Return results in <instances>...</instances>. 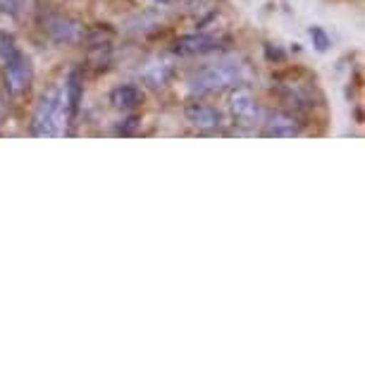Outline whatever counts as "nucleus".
<instances>
[{
  "label": "nucleus",
  "mask_w": 365,
  "mask_h": 365,
  "mask_svg": "<svg viewBox=\"0 0 365 365\" xmlns=\"http://www.w3.org/2000/svg\"><path fill=\"white\" fill-rule=\"evenodd\" d=\"M251 72L246 65L237 63V60H225V63L205 65L198 67L189 74V88L194 96H208V93H220L227 88L244 86L249 81Z\"/></svg>",
  "instance_id": "nucleus-1"
},
{
  "label": "nucleus",
  "mask_w": 365,
  "mask_h": 365,
  "mask_svg": "<svg viewBox=\"0 0 365 365\" xmlns=\"http://www.w3.org/2000/svg\"><path fill=\"white\" fill-rule=\"evenodd\" d=\"M70 122V115H67V106L65 98L60 91H46L38 98V106L34 110L31 117V134L38 136V139H55V136L65 134V125Z\"/></svg>",
  "instance_id": "nucleus-2"
},
{
  "label": "nucleus",
  "mask_w": 365,
  "mask_h": 365,
  "mask_svg": "<svg viewBox=\"0 0 365 365\" xmlns=\"http://www.w3.org/2000/svg\"><path fill=\"white\" fill-rule=\"evenodd\" d=\"M279 93L282 98L287 103H292L296 110H308V108H315L320 101V93H318V86H315L313 79H301L296 74H284L279 77Z\"/></svg>",
  "instance_id": "nucleus-3"
},
{
  "label": "nucleus",
  "mask_w": 365,
  "mask_h": 365,
  "mask_svg": "<svg viewBox=\"0 0 365 365\" xmlns=\"http://www.w3.org/2000/svg\"><path fill=\"white\" fill-rule=\"evenodd\" d=\"M227 108H230V115L237 127L263 125V120H260V106H258L256 96H253L249 88H244V86L234 88Z\"/></svg>",
  "instance_id": "nucleus-4"
},
{
  "label": "nucleus",
  "mask_w": 365,
  "mask_h": 365,
  "mask_svg": "<svg viewBox=\"0 0 365 365\" xmlns=\"http://www.w3.org/2000/svg\"><path fill=\"white\" fill-rule=\"evenodd\" d=\"M3 79H5V88H8V93L22 96L26 88L31 86V79H34L31 60L26 58L22 51H17L12 58H8L3 63Z\"/></svg>",
  "instance_id": "nucleus-5"
},
{
  "label": "nucleus",
  "mask_w": 365,
  "mask_h": 365,
  "mask_svg": "<svg viewBox=\"0 0 365 365\" xmlns=\"http://www.w3.org/2000/svg\"><path fill=\"white\" fill-rule=\"evenodd\" d=\"M43 31H48L55 43H63V46H72V43H79L84 41V26L79 22H74L70 17H63V15H53L48 17L43 22Z\"/></svg>",
  "instance_id": "nucleus-6"
},
{
  "label": "nucleus",
  "mask_w": 365,
  "mask_h": 365,
  "mask_svg": "<svg viewBox=\"0 0 365 365\" xmlns=\"http://www.w3.org/2000/svg\"><path fill=\"white\" fill-rule=\"evenodd\" d=\"M301 134V122L289 110H277L263 120V136L267 139H294Z\"/></svg>",
  "instance_id": "nucleus-7"
},
{
  "label": "nucleus",
  "mask_w": 365,
  "mask_h": 365,
  "mask_svg": "<svg viewBox=\"0 0 365 365\" xmlns=\"http://www.w3.org/2000/svg\"><path fill=\"white\" fill-rule=\"evenodd\" d=\"M184 117H187V122L191 127H196L198 132H217V129H222V113H220L217 108L208 106V103H189L187 108H184Z\"/></svg>",
  "instance_id": "nucleus-8"
},
{
  "label": "nucleus",
  "mask_w": 365,
  "mask_h": 365,
  "mask_svg": "<svg viewBox=\"0 0 365 365\" xmlns=\"http://www.w3.org/2000/svg\"><path fill=\"white\" fill-rule=\"evenodd\" d=\"M220 41L217 36L210 34H187V36H179L172 43V53L175 55H205V53H215L220 51Z\"/></svg>",
  "instance_id": "nucleus-9"
},
{
  "label": "nucleus",
  "mask_w": 365,
  "mask_h": 365,
  "mask_svg": "<svg viewBox=\"0 0 365 365\" xmlns=\"http://www.w3.org/2000/svg\"><path fill=\"white\" fill-rule=\"evenodd\" d=\"M63 98L67 106V115H70V122H74L81 110V101H84V74H81L79 67H74V70H70V74H67Z\"/></svg>",
  "instance_id": "nucleus-10"
},
{
  "label": "nucleus",
  "mask_w": 365,
  "mask_h": 365,
  "mask_svg": "<svg viewBox=\"0 0 365 365\" xmlns=\"http://www.w3.org/2000/svg\"><path fill=\"white\" fill-rule=\"evenodd\" d=\"M143 93L139 86L134 84H120L110 91V103H113L115 110H122V113H129V110H136L141 106Z\"/></svg>",
  "instance_id": "nucleus-11"
},
{
  "label": "nucleus",
  "mask_w": 365,
  "mask_h": 365,
  "mask_svg": "<svg viewBox=\"0 0 365 365\" xmlns=\"http://www.w3.org/2000/svg\"><path fill=\"white\" fill-rule=\"evenodd\" d=\"M143 79L148 81L150 86H163L165 81L170 79V65L168 63H153L146 67V72H143Z\"/></svg>",
  "instance_id": "nucleus-12"
},
{
  "label": "nucleus",
  "mask_w": 365,
  "mask_h": 365,
  "mask_svg": "<svg viewBox=\"0 0 365 365\" xmlns=\"http://www.w3.org/2000/svg\"><path fill=\"white\" fill-rule=\"evenodd\" d=\"M19 51L17 48V43H15V38H12V34H0V60H8V58H12Z\"/></svg>",
  "instance_id": "nucleus-13"
},
{
  "label": "nucleus",
  "mask_w": 365,
  "mask_h": 365,
  "mask_svg": "<svg viewBox=\"0 0 365 365\" xmlns=\"http://www.w3.org/2000/svg\"><path fill=\"white\" fill-rule=\"evenodd\" d=\"M308 34H311V38H313V46L318 48L320 53H325L327 48H329V36H327V31L322 29V26H311V29H308Z\"/></svg>",
  "instance_id": "nucleus-14"
},
{
  "label": "nucleus",
  "mask_w": 365,
  "mask_h": 365,
  "mask_svg": "<svg viewBox=\"0 0 365 365\" xmlns=\"http://www.w3.org/2000/svg\"><path fill=\"white\" fill-rule=\"evenodd\" d=\"M26 0H0V15H8V17H17L19 12L24 10Z\"/></svg>",
  "instance_id": "nucleus-15"
},
{
  "label": "nucleus",
  "mask_w": 365,
  "mask_h": 365,
  "mask_svg": "<svg viewBox=\"0 0 365 365\" xmlns=\"http://www.w3.org/2000/svg\"><path fill=\"white\" fill-rule=\"evenodd\" d=\"M155 3H160V5H168V3H170V0H155Z\"/></svg>",
  "instance_id": "nucleus-16"
},
{
  "label": "nucleus",
  "mask_w": 365,
  "mask_h": 365,
  "mask_svg": "<svg viewBox=\"0 0 365 365\" xmlns=\"http://www.w3.org/2000/svg\"><path fill=\"white\" fill-rule=\"evenodd\" d=\"M184 3H198V0H184Z\"/></svg>",
  "instance_id": "nucleus-17"
}]
</instances>
